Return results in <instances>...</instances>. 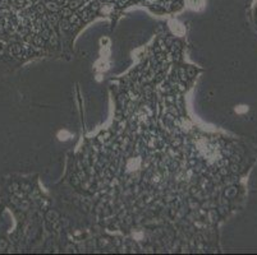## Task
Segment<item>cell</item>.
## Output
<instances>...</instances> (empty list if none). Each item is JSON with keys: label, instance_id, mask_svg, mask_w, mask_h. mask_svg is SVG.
<instances>
[{"label": "cell", "instance_id": "6da1fadb", "mask_svg": "<svg viewBox=\"0 0 257 255\" xmlns=\"http://www.w3.org/2000/svg\"><path fill=\"white\" fill-rule=\"evenodd\" d=\"M169 26H170V28H172L173 33L178 35V36H182V35H184V32H185L184 27H183V26L179 23L178 21H170V22H169Z\"/></svg>", "mask_w": 257, "mask_h": 255}, {"label": "cell", "instance_id": "7a4b0ae2", "mask_svg": "<svg viewBox=\"0 0 257 255\" xmlns=\"http://www.w3.org/2000/svg\"><path fill=\"white\" fill-rule=\"evenodd\" d=\"M187 4L191 9H194V10H198L201 9L205 4V0H187Z\"/></svg>", "mask_w": 257, "mask_h": 255}]
</instances>
